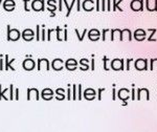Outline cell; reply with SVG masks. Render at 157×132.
<instances>
[{"mask_svg":"<svg viewBox=\"0 0 157 132\" xmlns=\"http://www.w3.org/2000/svg\"><path fill=\"white\" fill-rule=\"evenodd\" d=\"M7 41H17V40L20 39L21 33L19 32V29H11V25L9 24H7Z\"/></svg>","mask_w":157,"mask_h":132,"instance_id":"1","label":"cell"},{"mask_svg":"<svg viewBox=\"0 0 157 132\" xmlns=\"http://www.w3.org/2000/svg\"><path fill=\"white\" fill-rule=\"evenodd\" d=\"M35 66H36V63L31 58H27V59H25L22 63L23 69H25V70H27V71L33 70V69L35 68Z\"/></svg>","mask_w":157,"mask_h":132,"instance_id":"2","label":"cell"},{"mask_svg":"<svg viewBox=\"0 0 157 132\" xmlns=\"http://www.w3.org/2000/svg\"><path fill=\"white\" fill-rule=\"evenodd\" d=\"M31 10L36 12L44 11V0H34L31 2Z\"/></svg>","mask_w":157,"mask_h":132,"instance_id":"3","label":"cell"},{"mask_svg":"<svg viewBox=\"0 0 157 132\" xmlns=\"http://www.w3.org/2000/svg\"><path fill=\"white\" fill-rule=\"evenodd\" d=\"M111 68L114 70H120V69H124V60L122 59H114L111 61Z\"/></svg>","mask_w":157,"mask_h":132,"instance_id":"4","label":"cell"},{"mask_svg":"<svg viewBox=\"0 0 157 132\" xmlns=\"http://www.w3.org/2000/svg\"><path fill=\"white\" fill-rule=\"evenodd\" d=\"M27 100H39V91L37 88L27 89Z\"/></svg>","mask_w":157,"mask_h":132,"instance_id":"5","label":"cell"},{"mask_svg":"<svg viewBox=\"0 0 157 132\" xmlns=\"http://www.w3.org/2000/svg\"><path fill=\"white\" fill-rule=\"evenodd\" d=\"M44 66L45 67V69L46 70H49V62H48V60L47 59H45V58H41V59H38V64H37V69L38 70H41L42 69V67Z\"/></svg>","mask_w":157,"mask_h":132,"instance_id":"6","label":"cell"},{"mask_svg":"<svg viewBox=\"0 0 157 132\" xmlns=\"http://www.w3.org/2000/svg\"><path fill=\"white\" fill-rule=\"evenodd\" d=\"M35 37V33H34L33 29H26L22 32V38L25 41H31Z\"/></svg>","mask_w":157,"mask_h":132,"instance_id":"7","label":"cell"},{"mask_svg":"<svg viewBox=\"0 0 157 132\" xmlns=\"http://www.w3.org/2000/svg\"><path fill=\"white\" fill-rule=\"evenodd\" d=\"M147 63H148V61H147V59H138L137 61H135V68L138 69V70H144V69H147L148 67H147Z\"/></svg>","mask_w":157,"mask_h":132,"instance_id":"8","label":"cell"},{"mask_svg":"<svg viewBox=\"0 0 157 132\" xmlns=\"http://www.w3.org/2000/svg\"><path fill=\"white\" fill-rule=\"evenodd\" d=\"M15 7H16V3L14 0H4V2H3V9L7 12L14 11Z\"/></svg>","mask_w":157,"mask_h":132,"instance_id":"9","label":"cell"},{"mask_svg":"<svg viewBox=\"0 0 157 132\" xmlns=\"http://www.w3.org/2000/svg\"><path fill=\"white\" fill-rule=\"evenodd\" d=\"M65 67H66L68 70H74V69H77V60L74 59H68L66 61V63H65Z\"/></svg>","mask_w":157,"mask_h":132,"instance_id":"10","label":"cell"},{"mask_svg":"<svg viewBox=\"0 0 157 132\" xmlns=\"http://www.w3.org/2000/svg\"><path fill=\"white\" fill-rule=\"evenodd\" d=\"M51 67H53L55 70H62L63 69V60L62 59H55L51 63Z\"/></svg>","mask_w":157,"mask_h":132,"instance_id":"11","label":"cell"},{"mask_svg":"<svg viewBox=\"0 0 157 132\" xmlns=\"http://www.w3.org/2000/svg\"><path fill=\"white\" fill-rule=\"evenodd\" d=\"M53 91L51 90L50 88H45L43 89L42 91V98L46 101H49V100L53 99Z\"/></svg>","mask_w":157,"mask_h":132,"instance_id":"12","label":"cell"},{"mask_svg":"<svg viewBox=\"0 0 157 132\" xmlns=\"http://www.w3.org/2000/svg\"><path fill=\"white\" fill-rule=\"evenodd\" d=\"M84 97L86 100H89V101H91V100H93L95 98V90H93L92 88H88V89H86L84 92Z\"/></svg>","mask_w":157,"mask_h":132,"instance_id":"13","label":"cell"},{"mask_svg":"<svg viewBox=\"0 0 157 132\" xmlns=\"http://www.w3.org/2000/svg\"><path fill=\"white\" fill-rule=\"evenodd\" d=\"M118 98H120L122 101H126L129 99V90L127 88H123L118 91Z\"/></svg>","mask_w":157,"mask_h":132,"instance_id":"14","label":"cell"},{"mask_svg":"<svg viewBox=\"0 0 157 132\" xmlns=\"http://www.w3.org/2000/svg\"><path fill=\"white\" fill-rule=\"evenodd\" d=\"M64 89L63 88H58L57 90H55V93L58 95L57 97V100H59V101H61V100H64L65 99V95H64Z\"/></svg>","mask_w":157,"mask_h":132,"instance_id":"15","label":"cell"},{"mask_svg":"<svg viewBox=\"0 0 157 132\" xmlns=\"http://www.w3.org/2000/svg\"><path fill=\"white\" fill-rule=\"evenodd\" d=\"M63 2L65 3V5H66V7H67V14H66V17H68L69 14H70V12H71V10H72L73 4H74V3H75V0H72V2H71V4L69 5V7H68V3H67L66 0H63Z\"/></svg>","mask_w":157,"mask_h":132,"instance_id":"16","label":"cell"},{"mask_svg":"<svg viewBox=\"0 0 157 132\" xmlns=\"http://www.w3.org/2000/svg\"><path fill=\"white\" fill-rule=\"evenodd\" d=\"M74 31H75V34H77V38H79V41H83V39H84L85 35H86V33H87V29H84V32H83V35H80V34H79V31H77V29H75Z\"/></svg>","mask_w":157,"mask_h":132,"instance_id":"17","label":"cell"},{"mask_svg":"<svg viewBox=\"0 0 157 132\" xmlns=\"http://www.w3.org/2000/svg\"><path fill=\"white\" fill-rule=\"evenodd\" d=\"M14 92H15V89H14V85L11 84L9 85V100H15V97H14Z\"/></svg>","mask_w":157,"mask_h":132,"instance_id":"18","label":"cell"},{"mask_svg":"<svg viewBox=\"0 0 157 132\" xmlns=\"http://www.w3.org/2000/svg\"><path fill=\"white\" fill-rule=\"evenodd\" d=\"M40 29H41V26H40V25H37V26H36V29H37V36H36V39H37V41H39V40H41V37H40V35H41Z\"/></svg>","mask_w":157,"mask_h":132,"instance_id":"19","label":"cell"},{"mask_svg":"<svg viewBox=\"0 0 157 132\" xmlns=\"http://www.w3.org/2000/svg\"><path fill=\"white\" fill-rule=\"evenodd\" d=\"M3 60H4V56H0V70H3L4 69V65L5 64L3 63Z\"/></svg>","mask_w":157,"mask_h":132,"instance_id":"20","label":"cell"},{"mask_svg":"<svg viewBox=\"0 0 157 132\" xmlns=\"http://www.w3.org/2000/svg\"><path fill=\"white\" fill-rule=\"evenodd\" d=\"M55 32H57V39H58V41H62V38H61V36H60L62 29H61L60 27H57V29H55Z\"/></svg>","mask_w":157,"mask_h":132,"instance_id":"21","label":"cell"},{"mask_svg":"<svg viewBox=\"0 0 157 132\" xmlns=\"http://www.w3.org/2000/svg\"><path fill=\"white\" fill-rule=\"evenodd\" d=\"M72 100H77V85H73L72 86Z\"/></svg>","mask_w":157,"mask_h":132,"instance_id":"22","label":"cell"},{"mask_svg":"<svg viewBox=\"0 0 157 132\" xmlns=\"http://www.w3.org/2000/svg\"><path fill=\"white\" fill-rule=\"evenodd\" d=\"M41 40H42V41H45V29H44V25L42 26V31H41Z\"/></svg>","mask_w":157,"mask_h":132,"instance_id":"23","label":"cell"},{"mask_svg":"<svg viewBox=\"0 0 157 132\" xmlns=\"http://www.w3.org/2000/svg\"><path fill=\"white\" fill-rule=\"evenodd\" d=\"M79 95H77V100L82 99V85H79Z\"/></svg>","mask_w":157,"mask_h":132,"instance_id":"24","label":"cell"},{"mask_svg":"<svg viewBox=\"0 0 157 132\" xmlns=\"http://www.w3.org/2000/svg\"><path fill=\"white\" fill-rule=\"evenodd\" d=\"M67 99L71 100V90H70V85H68V90H67Z\"/></svg>","mask_w":157,"mask_h":132,"instance_id":"25","label":"cell"},{"mask_svg":"<svg viewBox=\"0 0 157 132\" xmlns=\"http://www.w3.org/2000/svg\"><path fill=\"white\" fill-rule=\"evenodd\" d=\"M29 0H23V2H24V10L26 12H29V9H28V7H27V2H28Z\"/></svg>","mask_w":157,"mask_h":132,"instance_id":"26","label":"cell"},{"mask_svg":"<svg viewBox=\"0 0 157 132\" xmlns=\"http://www.w3.org/2000/svg\"><path fill=\"white\" fill-rule=\"evenodd\" d=\"M107 62H108V58L104 57V68H105V70H108V67H107Z\"/></svg>","mask_w":157,"mask_h":132,"instance_id":"27","label":"cell"},{"mask_svg":"<svg viewBox=\"0 0 157 132\" xmlns=\"http://www.w3.org/2000/svg\"><path fill=\"white\" fill-rule=\"evenodd\" d=\"M15 100H19V89L18 88H16L15 89Z\"/></svg>","mask_w":157,"mask_h":132,"instance_id":"28","label":"cell"},{"mask_svg":"<svg viewBox=\"0 0 157 132\" xmlns=\"http://www.w3.org/2000/svg\"><path fill=\"white\" fill-rule=\"evenodd\" d=\"M131 61H133V59H129L128 61H127V69H128V70L130 69V62Z\"/></svg>","mask_w":157,"mask_h":132,"instance_id":"29","label":"cell"},{"mask_svg":"<svg viewBox=\"0 0 157 132\" xmlns=\"http://www.w3.org/2000/svg\"><path fill=\"white\" fill-rule=\"evenodd\" d=\"M63 40H64V41H67V29H64V39Z\"/></svg>","mask_w":157,"mask_h":132,"instance_id":"30","label":"cell"},{"mask_svg":"<svg viewBox=\"0 0 157 132\" xmlns=\"http://www.w3.org/2000/svg\"><path fill=\"white\" fill-rule=\"evenodd\" d=\"M59 10H60V12L62 11V0L59 1Z\"/></svg>","mask_w":157,"mask_h":132,"instance_id":"31","label":"cell"},{"mask_svg":"<svg viewBox=\"0 0 157 132\" xmlns=\"http://www.w3.org/2000/svg\"><path fill=\"white\" fill-rule=\"evenodd\" d=\"M91 69H94V60L92 59V61H91Z\"/></svg>","mask_w":157,"mask_h":132,"instance_id":"32","label":"cell"},{"mask_svg":"<svg viewBox=\"0 0 157 132\" xmlns=\"http://www.w3.org/2000/svg\"><path fill=\"white\" fill-rule=\"evenodd\" d=\"M77 11H80L81 7H80V0H77Z\"/></svg>","mask_w":157,"mask_h":132,"instance_id":"33","label":"cell"},{"mask_svg":"<svg viewBox=\"0 0 157 132\" xmlns=\"http://www.w3.org/2000/svg\"><path fill=\"white\" fill-rule=\"evenodd\" d=\"M112 100H115V90H112Z\"/></svg>","mask_w":157,"mask_h":132,"instance_id":"34","label":"cell"},{"mask_svg":"<svg viewBox=\"0 0 157 132\" xmlns=\"http://www.w3.org/2000/svg\"><path fill=\"white\" fill-rule=\"evenodd\" d=\"M134 93H135V90H134V89H133V90H132V100H135Z\"/></svg>","mask_w":157,"mask_h":132,"instance_id":"35","label":"cell"},{"mask_svg":"<svg viewBox=\"0 0 157 132\" xmlns=\"http://www.w3.org/2000/svg\"><path fill=\"white\" fill-rule=\"evenodd\" d=\"M0 100H1V84H0Z\"/></svg>","mask_w":157,"mask_h":132,"instance_id":"36","label":"cell"},{"mask_svg":"<svg viewBox=\"0 0 157 132\" xmlns=\"http://www.w3.org/2000/svg\"><path fill=\"white\" fill-rule=\"evenodd\" d=\"M1 3H2V0H0V7H1Z\"/></svg>","mask_w":157,"mask_h":132,"instance_id":"37","label":"cell"}]
</instances>
